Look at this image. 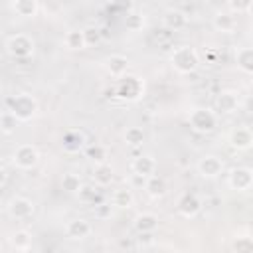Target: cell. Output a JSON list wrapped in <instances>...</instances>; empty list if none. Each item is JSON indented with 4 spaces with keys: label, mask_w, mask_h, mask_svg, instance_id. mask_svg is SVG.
<instances>
[{
    "label": "cell",
    "mask_w": 253,
    "mask_h": 253,
    "mask_svg": "<svg viewBox=\"0 0 253 253\" xmlns=\"http://www.w3.org/2000/svg\"><path fill=\"white\" fill-rule=\"evenodd\" d=\"M10 8L22 18H34L40 10V4L36 0H14L10 2Z\"/></svg>",
    "instance_id": "44dd1931"
},
{
    "label": "cell",
    "mask_w": 253,
    "mask_h": 253,
    "mask_svg": "<svg viewBox=\"0 0 253 253\" xmlns=\"http://www.w3.org/2000/svg\"><path fill=\"white\" fill-rule=\"evenodd\" d=\"M103 67H105V71H107L111 77L121 79V77H125V75H126V69H128V59H126L125 55H121V53H113V55L105 57Z\"/></svg>",
    "instance_id": "4fadbf2b"
},
{
    "label": "cell",
    "mask_w": 253,
    "mask_h": 253,
    "mask_svg": "<svg viewBox=\"0 0 253 253\" xmlns=\"http://www.w3.org/2000/svg\"><path fill=\"white\" fill-rule=\"evenodd\" d=\"M95 215H97L99 219L111 217V206H109V204H99V206H95Z\"/></svg>",
    "instance_id": "d590c367"
},
{
    "label": "cell",
    "mask_w": 253,
    "mask_h": 253,
    "mask_svg": "<svg viewBox=\"0 0 253 253\" xmlns=\"http://www.w3.org/2000/svg\"><path fill=\"white\" fill-rule=\"evenodd\" d=\"M43 253H53V251H43Z\"/></svg>",
    "instance_id": "8d00e7d4"
},
{
    "label": "cell",
    "mask_w": 253,
    "mask_h": 253,
    "mask_svg": "<svg viewBox=\"0 0 253 253\" xmlns=\"http://www.w3.org/2000/svg\"><path fill=\"white\" fill-rule=\"evenodd\" d=\"M144 95V81L138 75H130L126 73L125 77L117 79L115 85V97L126 103H134Z\"/></svg>",
    "instance_id": "7a4b0ae2"
},
{
    "label": "cell",
    "mask_w": 253,
    "mask_h": 253,
    "mask_svg": "<svg viewBox=\"0 0 253 253\" xmlns=\"http://www.w3.org/2000/svg\"><path fill=\"white\" fill-rule=\"evenodd\" d=\"M188 123L192 126V130L200 132V134H210L215 126H217V117L211 109L206 107H196L190 111L188 115Z\"/></svg>",
    "instance_id": "277c9868"
},
{
    "label": "cell",
    "mask_w": 253,
    "mask_h": 253,
    "mask_svg": "<svg viewBox=\"0 0 253 253\" xmlns=\"http://www.w3.org/2000/svg\"><path fill=\"white\" fill-rule=\"evenodd\" d=\"M93 180H95V184L99 186V188H107V186H111V182H113V168H111V164H97L95 166V170H93Z\"/></svg>",
    "instance_id": "d4e9b609"
},
{
    "label": "cell",
    "mask_w": 253,
    "mask_h": 253,
    "mask_svg": "<svg viewBox=\"0 0 253 253\" xmlns=\"http://www.w3.org/2000/svg\"><path fill=\"white\" fill-rule=\"evenodd\" d=\"M87 158H91L95 162V166L97 164H105L107 158H109V152H107V148L103 144H91V146H87Z\"/></svg>",
    "instance_id": "f1b7e54d"
},
{
    "label": "cell",
    "mask_w": 253,
    "mask_h": 253,
    "mask_svg": "<svg viewBox=\"0 0 253 253\" xmlns=\"http://www.w3.org/2000/svg\"><path fill=\"white\" fill-rule=\"evenodd\" d=\"M63 45L71 51H77V49H85L87 43H85V36H83V30H69L65 32L63 36Z\"/></svg>",
    "instance_id": "cb8c5ba5"
},
{
    "label": "cell",
    "mask_w": 253,
    "mask_h": 253,
    "mask_svg": "<svg viewBox=\"0 0 253 253\" xmlns=\"http://www.w3.org/2000/svg\"><path fill=\"white\" fill-rule=\"evenodd\" d=\"M211 26L221 32V34H233L235 28H237V22H235V14L231 12H217L213 18H211Z\"/></svg>",
    "instance_id": "ac0fdd59"
},
{
    "label": "cell",
    "mask_w": 253,
    "mask_h": 253,
    "mask_svg": "<svg viewBox=\"0 0 253 253\" xmlns=\"http://www.w3.org/2000/svg\"><path fill=\"white\" fill-rule=\"evenodd\" d=\"M239 107V95L231 89L227 91H221L217 97H215V111L217 113H223V115H229V113H235Z\"/></svg>",
    "instance_id": "5bb4252c"
},
{
    "label": "cell",
    "mask_w": 253,
    "mask_h": 253,
    "mask_svg": "<svg viewBox=\"0 0 253 253\" xmlns=\"http://www.w3.org/2000/svg\"><path fill=\"white\" fill-rule=\"evenodd\" d=\"M83 146H85V134H83L81 130L71 128V130L63 132V136H61V148H63L65 152L75 154V152H79Z\"/></svg>",
    "instance_id": "e0dca14e"
},
{
    "label": "cell",
    "mask_w": 253,
    "mask_h": 253,
    "mask_svg": "<svg viewBox=\"0 0 253 253\" xmlns=\"http://www.w3.org/2000/svg\"><path fill=\"white\" fill-rule=\"evenodd\" d=\"M170 63L172 67L182 73V75H188V73H194L200 65V55L198 51L192 47V45H178L172 53H170Z\"/></svg>",
    "instance_id": "6da1fadb"
},
{
    "label": "cell",
    "mask_w": 253,
    "mask_h": 253,
    "mask_svg": "<svg viewBox=\"0 0 253 253\" xmlns=\"http://www.w3.org/2000/svg\"><path fill=\"white\" fill-rule=\"evenodd\" d=\"M125 26H126L128 32H140L144 28V16L138 14V12H130L125 18Z\"/></svg>",
    "instance_id": "1f68e13d"
},
{
    "label": "cell",
    "mask_w": 253,
    "mask_h": 253,
    "mask_svg": "<svg viewBox=\"0 0 253 253\" xmlns=\"http://www.w3.org/2000/svg\"><path fill=\"white\" fill-rule=\"evenodd\" d=\"M227 186L235 192H245L253 186V172L245 166H237L231 168L227 174Z\"/></svg>",
    "instance_id": "ba28073f"
},
{
    "label": "cell",
    "mask_w": 253,
    "mask_h": 253,
    "mask_svg": "<svg viewBox=\"0 0 253 253\" xmlns=\"http://www.w3.org/2000/svg\"><path fill=\"white\" fill-rule=\"evenodd\" d=\"M231 253H253V237L247 233L235 235L231 241Z\"/></svg>",
    "instance_id": "4316f807"
},
{
    "label": "cell",
    "mask_w": 253,
    "mask_h": 253,
    "mask_svg": "<svg viewBox=\"0 0 253 253\" xmlns=\"http://www.w3.org/2000/svg\"><path fill=\"white\" fill-rule=\"evenodd\" d=\"M111 204H113L115 208H119V210H128V208H132V204H134V196H132V192H130L128 188H119V190L113 192Z\"/></svg>",
    "instance_id": "603a6c76"
},
{
    "label": "cell",
    "mask_w": 253,
    "mask_h": 253,
    "mask_svg": "<svg viewBox=\"0 0 253 253\" xmlns=\"http://www.w3.org/2000/svg\"><path fill=\"white\" fill-rule=\"evenodd\" d=\"M8 111L18 119V123H28L38 113V101L36 97L28 93H20L12 99H8Z\"/></svg>",
    "instance_id": "3957f363"
},
{
    "label": "cell",
    "mask_w": 253,
    "mask_h": 253,
    "mask_svg": "<svg viewBox=\"0 0 253 253\" xmlns=\"http://www.w3.org/2000/svg\"><path fill=\"white\" fill-rule=\"evenodd\" d=\"M235 63L243 73H253V47H237L235 51Z\"/></svg>",
    "instance_id": "7402d4cb"
},
{
    "label": "cell",
    "mask_w": 253,
    "mask_h": 253,
    "mask_svg": "<svg viewBox=\"0 0 253 253\" xmlns=\"http://www.w3.org/2000/svg\"><path fill=\"white\" fill-rule=\"evenodd\" d=\"M130 170H132L134 176L146 180V178L154 176V172H156V160L150 154H140V156H136L130 162Z\"/></svg>",
    "instance_id": "8fae6325"
},
{
    "label": "cell",
    "mask_w": 253,
    "mask_h": 253,
    "mask_svg": "<svg viewBox=\"0 0 253 253\" xmlns=\"http://www.w3.org/2000/svg\"><path fill=\"white\" fill-rule=\"evenodd\" d=\"M186 24H188L186 12H182V10H178V8H168V10L162 14V26L168 28V30L178 32V30L186 28Z\"/></svg>",
    "instance_id": "2e32d148"
},
{
    "label": "cell",
    "mask_w": 253,
    "mask_h": 253,
    "mask_svg": "<svg viewBox=\"0 0 253 253\" xmlns=\"http://www.w3.org/2000/svg\"><path fill=\"white\" fill-rule=\"evenodd\" d=\"M200 211H202V200L196 194L186 192V194L180 196V200H178V213L182 217L190 219V217H196Z\"/></svg>",
    "instance_id": "30bf717a"
},
{
    "label": "cell",
    "mask_w": 253,
    "mask_h": 253,
    "mask_svg": "<svg viewBox=\"0 0 253 253\" xmlns=\"http://www.w3.org/2000/svg\"><path fill=\"white\" fill-rule=\"evenodd\" d=\"M156 227H158V215L156 213L144 211V213H138L134 217V229L138 233H152V231H156Z\"/></svg>",
    "instance_id": "ffe728a7"
},
{
    "label": "cell",
    "mask_w": 253,
    "mask_h": 253,
    "mask_svg": "<svg viewBox=\"0 0 253 253\" xmlns=\"http://www.w3.org/2000/svg\"><path fill=\"white\" fill-rule=\"evenodd\" d=\"M198 172H200V176L202 178H208V180H213V178H217V176H221L223 174V160L219 158V156H215V154H204L200 160H198Z\"/></svg>",
    "instance_id": "52a82bcc"
},
{
    "label": "cell",
    "mask_w": 253,
    "mask_h": 253,
    "mask_svg": "<svg viewBox=\"0 0 253 253\" xmlns=\"http://www.w3.org/2000/svg\"><path fill=\"white\" fill-rule=\"evenodd\" d=\"M34 49H36V43L28 34H14L6 40V51L16 59L30 57Z\"/></svg>",
    "instance_id": "5b68a950"
},
{
    "label": "cell",
    "mask_w": 253,
    "mask_h": 253,
    "mask_svg": "<svg viewBox=\"0 0 253 253\" xmlns=\"http://www.w3.org/2000/svg\"><path fill=\"white\" fill-rule=\"evenodd\" d=\"M12 162L20 170H32L40 162V152L34 144H28V142L18 144L14 154H12Z\"/></svg>",
    "instance_id": "8992f818"
},
{
    "label": "cell",
    "mask_w": 253,
    "mask_h": 253,
    "mask_svg": "<svg viewBox=\"0 0 253 253\" xmlns=\"http://www.w3.org/2000/svg\"><path fill=\"white\" fill-rule=\"evenodd\" d=\"M34 210H36L34 202L28 200V198H24V196H14L8 202V213L14 219H28V217H32L34 215Z\"/></svg>",
    "instance_id": "9c48e42d"
},
{
    "label": "cell",
    "mask_w": 253,
    "mask_h": 253,
    "mask_svg": "<svg viewBox=\"0 0 253 253\" xmlns=\"http://www.w3.org/2000/svg\"><path fill=\"white\" fill-rule=\"evenodd\" d=\"M225 6H227V10H229L231 14H233V12L241 14V12L251 10V8H253V2H227Z\"/></svg>",
    "instance_id": "e575fe53"
},
{
    "label": "cell",
    "mask_w": 253,
    "mask_h": 253,
    "mask_svg": "<svg viewBox=\"0 0 253 253\" xmlns=\"http://www.w3.org/2000/svg\"><path fill=\"white\" fill-rule=\"evenodd\" d=\"M61 188H63L67 194H79L81 188H83V182H81V178H79L77 174L67 172V174H63V178H61Z\"/></svg>",
    "instance_id": "83f0119b"
},
{
    "label": "cell",
    "mask_w": 253,
    "mask_h": 253,
    "mask_svg": "<svg viewBox=\"0 0 253 253\" xmlns=\"http://www.w3.org/2000/svg\"><path fill=\"white\" fill-rule=\"evenodd\" d=\"M83 36H85V43L87 45H95L101 42V30L95 26H87L83 28Z\"/></svg>",
    "instance_id": "836d02e7"
},
{
    "label": "cell",
    "mask_w": 253,
    "mask_h": 253,
    "mask_svg": "<svg viewBox=\"0 0 253 253\" xmlns=\"http://www.w3.org/2000/svg\"><path fill=\"white\" fill-rule=\"evenodd\" d=\"M227 140H229V146L231 148H235V150H247V148L253 146V132L247 126H235L229 132Z\"/></svg>",
    "instance_id": "7c38bea8"
},
{
    "label": "cell",
    "mask_w": 253,
    "mask_h": 253,
    "mask_svg": "<svg viewBox=\"0 0 253 253\" xmlns=\"http://www.w3.org/2000/svg\"><path fill=\"white\" fill-rule=\"evenodd\" d=\"M123 138H125L126 144H130V146H138V144L144 142V130H142L140 126H128V128L125 130Z\"/></svg>",
    "instance_id": "4dcf8cb0"
},
{
    "label": "cell",
    "mask_w": 253,
    "mask_h": 253,
    "mask_svg": "<svg viewBox=\"0 0 253 253\" xmlns=\"http://www.w3.org/2000/svg\"><path fill=\"white\" fill-rule=\"evenodd\" d=\"M65 235L69 239H85L91 235V223L83 217H75V219H69L65 223Z\"/></svg>",
    "instance_id": "9a60e30c"
},
{
    "label": "cell",
    "mask_w": 253,
    "mask_h": 253,
    "mask_svg": "<svg viewBox=\"0 0 253 253\" xmlns=\"http://www.w3.org/2000/svg\"><path fill=\"white\" fill-rule=\"evenodd\" d=\"M77 196H79V202H83V204H89V206H95V204L99 206L101 204V194L93 186H83Z\"/></svg>",
    "instance_id": "f546056e"
},
{
    "label": "cell",
    "mask_w": 253,
    "mask_h": 253,
    "mask_svg": "<svg viewBox=\"0 0 253 253\" xmlns=\"http://www.w3.org/2000/svg\"><path fill=\"white\" fill-rule=\"evenodd\" d=\"M16 125H18V119H16L10 111H4L2 117H0V128H2V132H4L6 136L12 134V132L16 130Z\"/></svg>",
    "instance_id": "d6a6232c"
},
{
    "label": "cell",
    "mask_w": 253,
    "mask_h": 253,
    "mask_svg": "<svg viewBox=\"0 0 253 253\" xmlns=\"http://www.w3.org/2000/svg\"><path fill=\"white\" fill-rule=\"evenodd\" d=\"M144 190H146V194H148L152 200H158V198H162V196L166 194L168 186H166V180H164L162 176L154 174V176H150V178L144 180Z\"/></svg>",
    "instance_id": "d6986e66"
},
{
    "label": "cell",
    "mask_w": 253,
    "mask_h": 253,
    "mask_svg": "<svg viewBox=\"0 0 253 253\" xmlns=\"http://www.w3.org/2000/svg\"><path fill=\"white\" fill-rule=\"evenodd\" d=\"M10 245H12L16 251H26V249H30V245H32V233L26 231V229H16V231L10 235Z\"/></svg>",
    "instance_id": "484cf974"
}]
</instances>
